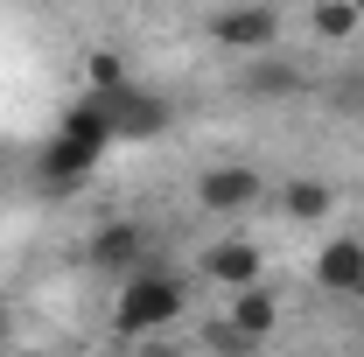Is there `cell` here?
Wrapping results in <instances>:
<instances>
[{"mask_svg":"<svg viewBox=\"0 0 364 357\" xmlns=\"http://www.w3.org/2000/svg\"><path fill=\"white\" fill-rule=\"evenodd\" d=\"M182 322V280L168 267H140L119 280V302H112V329L119 336H154V329H168Z\"/></svg>","mask_w":364,"mask_h":357,"instance_id":"obj_1","label":"cell"},{"mask_svg":"<svg viewBox=\"0 0 364 357\" xmlns=\"http://www.w3.org/2000/svg\"><path fill=\"white\" fill-rule=\"evenodd\" d=\"M210 43L231 56H267L280 43V14L273 7H218L210 14Z\"/></svg>","mask_w":364,"mask_h":357,"instance_id":"obj_2","label":"cell"},{"mask_svg":"<svg viewBox=\"0 0 364 357\" xmlns=\"http://www.w3.org/2000/svg\"><path fill=\"white\" fill-rule=\"evenodd\" d=\"M105 119H112V140H154L168 134V98L147 85H127L105 98Z\"/></svg>","mask_w":364,"mask_h":357,"instance_id":"obj_3","label":"cell"},{"mask_svg":"<svg viewBox=\"0 0 364 357\" xmlns=\"http://www.w3.org/2000/svg\"><path fill=\"white\" fill-rule=\"evenodd\" d=\"M196 203L218 211V218L252 211V203H259V169H245V161H218V169H203V176H196Z\"/></svg>","mask_w":364,"mask_h":357,"instance_id":"obj_4","label":"cell"},{"mask_svg":"<svg viewBox=\"0 0 364 357\" xmlns=\"http://www.w3.org/2000/svg\"><path fill=\"white\" fill-rule=\"evenodd\" d=\"M140 252H147L140 224H98V231H91V267H98V273H112V280L140 273Z\"/></svg>","mask_w":364,"mask_h":357,"instance_id":"obj_5","label":"cell"},{"mask_svg":"<svg viewBox=\"0 0 364 357\" xmlns=\"http://www.w3.org/2000/svg\"><path fill=\"white\" fill-rule=\"evenodd\" d=\"M301 85H309V78H301L294 56H245V63H238V91H245V98H294Z\"/></svg>","mask_w":364,"mask_h":357,"instance_id":"obj_6","label":"cell"},{"mask_svg":"<svg viewBox=\"0 0 364 357\" xmlns=\"http://www.w3.org/2000/svg\"><path fill=\"white\" fill-rule=\"evenodd\" d=\"M203 273L225 280L231 294H245V287H259V252H252L245 238H218V245L203 252Z\"/></svg>","mask_w":364,"mask_h":357,"instance_id":"obj_7","label":"cell"},{"mask_svg":"<svg viewBox=\"0 0 364 357\" xmlns=\"http://www.w3.org/2000/svg\"><path fill=\"white\" fill-rule=\"evenodd\" d=\"M364 280V245L358 238H329L316 252V287H329V294H358Z\"/></svg>","mask_w":364,"mask_h":357,"instance_id":"obj_8","label":"cell"},{"mask_svg":"<svg viewBox=\"0 0 364 357\" xmlns=\"http://www.w3.org/2000/svg\"><path fill=\"white\" fill-rule=\"evenodd\" d=\"M63 140H77V147H91V154H105L112 147V119H105V98H70V112H63V127H56Z\"/></svg>","mask_w":364,"mask_h":357,"instance_id":"obj_9","label":"cell"},{"mask_svg":"<svg viewBox=\"0 0 364 357\" xmlns=\"http://www.w3.org/2000/svg\"><path fill=\"white\" fill-rule=\"evenodd\" d=\"M36 169H43V182L49 189H77V182L91 176V169H98V154H91V147H77V140H49L43 147V161H36Z\"/></svg>","mask_w":364,"mask_h":357,"instance_id":"obj_10","label":"cell"},{"mask_svg":"<svg viewBox=\"0 0 364 357\" xmlns=\"http://www.w3.org/2000/svg\"><path fill=\"white\" fill-rule=\"evenodd\" d=\"M225 322L238 329V336L259 343V336H273V322H280V302H273L267 287H245V294H231V315H225Z\"/></svg>","mask_w":364,"mask_h":357,"instance_id":"obj_11","label":"cell"},{"mask_svg":"<svg viewBox=\"0 0 364 357\" xmlns=\"http://www.w3.org/2000/svg\"><path fill=\"white\" fill-rule=\"evenodd\" d=\"M329 203H336V189L316 182V176H294L287 189H280V211H287L294 224H322V218H329Z\"/></svg>","mask_w":364,"mask_h":357,"instance_id":"obj_12","label":"cell"},{"mask_svg":"<svg viewBox=\"0 0 364 357\" xmlns=\"http://www.w3.org/2000/svg\"><path fill=\"white\" fill-rule=\"evenodd\" d=\"M309 28H316L322 43H350L364 28V7H350V0H316L309 7Z\"/></svg>","mask_w":364,"mask_h":357,"instance_id":"obj_13","label":"cell"},{"mask_svg":"<svg viewBox=\"0 0 364 357\" xmlns=\"http://www.w3.org/2000/svg\"><path fill=\"white\" fill-rule=\"evenodd\" d=\"M85 78H91V98H112V91H127V85H134L119 49H91V56H85Z\"/></svg>","mask_w":364,"mask_h":357,"instance_id":"obj_14","label":"cell"},{"mask_svg":"<svg viewBox=\"0 0 364 357\" xmlns=\"http://www.w3.org/2000/svg\"><path fill=\"white\" fill-rule=\"evenodd\" d=\"M210 351H218V357H252L259 343H252V336H238L231 322H210Z\"/></svg>","mask_w":364,"mask_h":357,"instance_id":"obj_15","label":"cell"},{"mask_svg":"<svg viewBox=\"0 0 364 357\" xmlns=\"http://www.w3.org/2000/svg\"><path fill=\"white\" fill-rule=\"evenodd\" d=\"M336 105H364V78H358V85L343 78V85H336Z\"/></svg>","mask_w":364,"mask_h":357,"instance_id":"obj_16","label":"cell"},{"mask_svg":"<svg viewBox=\"0 0 364 357\" xmlns=\"http://www.w3.org/2000/svg\"><path fill=\"white\" fill-rule=\"evenodd\" d=\"M0 343H7V294H0Z\"/></svg>","mask_w":364,"mask_h":357,"instance_id":"obj_17","label":"cell"},{"mask_svg":"<svg viewBox=\"0 0 364 357\" xmlns=\"http://www.w3.org/2000/svg\"><path fill=\"white\" fill-rule=\"evenodd\" d=\"M14 357H43V351H14Z\"/></svg>","mask_w":364,"mask_h":357,"instance_id":"obj_18","label":"cell"},{"mask_svg":"<svg viewBox=\"0 0 364 357\" xmlns=\"http://www.w3.org/2000/svg\"><path fill=\"white\" fill-rule=\"evenodd\" d=\"M358 302H364V280H358Z\"/></svg>","mask_w":364,"mask_h":357,"instance_id":"obj_19","label":"cell"}]
</instances>
